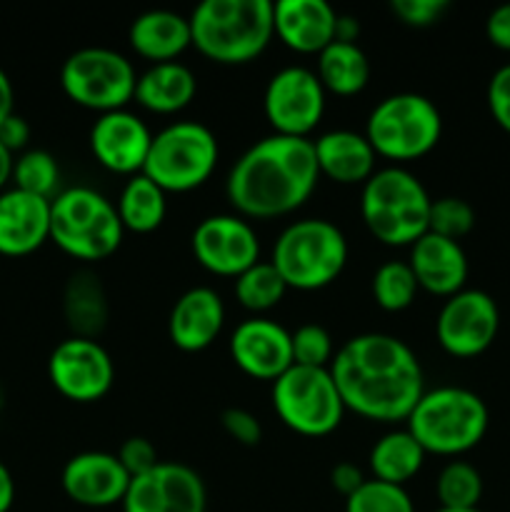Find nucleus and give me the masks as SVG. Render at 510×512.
Segmentation results:
<instances>
[{"mask_svg":"<svg viewBox=\"0 0 510 512\" xmlns=\"http://www.w3.org/2000/svg\"><path fill=\"white\" fill-rule=\"evenodd\" d=\"M425 455L428 453L423 445L410 435L408 428L390 430L370 448L368 463L373 470V480L405 488V483H410L423 470Z\"/></svg>","mask_w":510,"mask_h":512,"instance_id":"nucleus-28","label":"nucleus"},{"mask_svg":"<svg viewBox=\"0 0 510 512\" xmlns=\"http://www.w3.org/2000/svg\"><path fill=\"white\" fill-rule=\"evenodd\" d=\"M153 133L130 110H113L98 115L90 128V150L105 170L118 175L143 173Z\"/></svg>","mask_w":510,"mask_h":512,"instance_id":"nucleus-17","label":"nucleus"},{"mask_svg":"<svg viewBox=\"0 0 510 512\" xmlns=\"http://www.w3.org/2000/svg\"><path fill=\"white\" fill-rule=\"evenodd\" d=\"M235 300L243 305L250 313H265V310L275 308L280 300L288 293V285L280 278V273L275 270V265L258 260L255 265H250L245 273H240L235 278Z\"/></svg>","mask_w":510,"mask_h":512,"instance_id":"nucleus-31","label":"nucleus"},{"mask_svg":"<svg viewBox=\"0 0 510 512\" xmlns=\"http://www.w3.org/2000/svg\"><path fill=\"white\" fill-rule=\"evenodd\" d=\"M290 343H293V365H305V368H330V363H333V338H330V333L323 325H300L295 333H290Z\"/></svg>","mask_w":510,"mask_h":512,"instance_id":"nucleus-37","label":"nucleus"},{"mask_svg":"<svg viewBox=\"0 0 510 512\" xmlns=\"http://www.w3.org/2000/svg\"><path fill=\"white\" fill-rule=\"evenodd\" d=\"M270 263L288 290L328 288L348 263V240L325 218L295 220L275 240Z\"/></svg>","mask_w":510,"mask_h":512,"instance_id":"nucleus-7","label":"nucleus"},{"mask_svg":"<svg viewBox=\"0 0 510 512\" xmlns=\"http://www.w3.org/2000/svg\"><path fill=\"white\" fill-rule=\"evenodd\" d=\"M318 170L340 185H363L375 173V150L365 133L355 130H330L313 140Z\"/></svg>","mask_w":510,"mask_h":512,"instance_id":"nucleus-24","label":"nucleus"},{"mask_svg":"<svg viewBox=\"0 0 510 512\" xmlns=\"http://www.w3.org/2000/svg\"><path fill=\"white\" fill-rule=\"evenodd\" d=\"M318 180L313 140L273 133L235 160L225 195L240 218H283L313 195Z\"/></svg>","mask_w":510,"mask_h":512,"instance_id":"nucleus-2","label":"nucleus"},{"mask_svg":"<svg viewBox=\"0 0 510 512\" xmlns=\"http://www.w3.org/2000/svg\"><path fill=\"white\" fill-rule=\"evenodd\" d=\"M195 93H198L195 73L188 65L173 60V63L150 65L143 75H138L133 100L150 113L173 115L188 108Z\"/></svg>","mask_w":510,"mask_h":512,"instance_id":"nucleus-26","label":"nucleus"},{"mask_svg":"<svg viewBox=\"0 0 510 512\" xmlns=\"http://www.w3.org/2000/svg\"><path fill=\"white\" fill-rule=\"evenodd\" d=\"M488 108L495 123L510 133V63L500 65L488 83Z\"/></svg>","mask_w":510,"mask_h":512,"instance_id":"nucleus-41","label":"nucleus"},{"mask_svg":"<svg viewBox=\"0 0 510 512\" xmlns=\"http://www.w3.org/2000/svg\"><path fill=\"white\" fill-rule=\"evenodd\" d=\"M273 408L280 423L305 438L330 435L345 415V403L328 368L290 365L273 380Z\"/></svg>","mask_w":510,"mask_h":512,"instance_id":"nucleus-10","label":"nucleus"},{"mask_svg":"<svg viewBox=\"0 0 510 512\" xmlns=\"http://www.w3.org/2000/svg\"><path fill=\"white\" fill-rule=\"evenodd\" d=\"M435 495L445 510H478L483 498V478L465 460H450L435 480Z\"/></svg>","mask_w":510,"mask_h":512,"instance_id":"nucleus-32","label":"nucleus"},{"mask_svg":"<svg viewBox=\"0 0 510 512\" xmlns=\"http://www.w3.org/2000/svg\"><path fill=\"white\" fill-rule=\"evenodd\" d=\"M193 255L208 273L238 278L260 260V240L240 215H208L193 230Z\"/></svg>","mask_w":510,"mask_h":512,"instance_id":"nucleus-15","label":"nucleus"},{"mask_svg":"<svg viewBox=\"0 0 510 512\" xmlns=\"http://www.w3.org/2000/svg\"><path fill=\"white\" fill-rule=\"evenodd\" d=\"M410 270L423 290L440 298L460 293L468 280V255L458 240L425 233L410 245Z\"/></svg>","mask_w":510,"mask_h":512,"instance_id":"nucleus-22","label":"nucleus"},{"mask_svg":"<svg viewBox=\"0 0 510 512\" xmlns=\"http://www.w3.org/2000/svg\"><path fill=\"white\" fill-rule=\"evenodd\" d=\"M443 135V118L430 98L420 93H395L380 100L368 115L365 138L375 155L408 163L428 155Z\"/></svg>","mask_w":510,"mask_h":512,"instance_id":"nucleus-8","label":"nucleus"},{"mask_svg":"<svg viewBox=\"0 0 510 512\" xmlns=\"http://www.w3.org/2000/svg\"><path fill=\"white\" fill-rule=\"evenodd\" d=\"M395 18L410 28H430L443 18L448 0H393L390 3Z\"/></svg>","mask_w":510,"mask_h":512,"instance_id":"nucleus-38","label":"nucleus"},{"mask_svg":"<svg viewBox=\"0 0 510 512\" xmlns=\"http://www.w3.org/2000/svg\"><path fill=\"white\" fill-rule=\"evenodd\" d=\"M225 325L223 298L213 288H190L175 300L168 318V335L183 353L210 348Z\"/></svg>","mask_w":510,"mask_h":512,"instance_id":"nucleus-21","label":"nucleus"},{"mask_svg":"<svg viewBox=\"0 0 510 512\" xmlns=\"http://www.w3.org/2000/svg\"><path fill=\"white\" fill-rule=\"evenodd\" d=\"M345 512H415L408 490L400 485L365 480L350 498H345Z\"/></svg>","mask_w":510,"mask_h":512,"instance_id":"nucleus-35","label":"nucleus"},{"mask_svg":"<svg viewBox=\"0 0 510 512\" xmlns=\"http://www.w3.org/2000/svg\"><path fill=\"white\" fill-rule=\"evenodd\" d=\"M500 328L495 300L485 290L463 288L450 295L435 320L440 348L453 358H475L493 345Z\"/></svg>","mask_w":510,"mask_h":512,"instance_id":"nucleus-14","label":"nucleus"},{"mask_svg":"<svg viewBox=\"0 0 510 512\" xmlns=\"http://www.w3.org/2000/svg\"><path fill=\"white\" fill-rule=\"evenodd\" d=\"M48 378L63 398L73 403H98L113 388L115 365L98 340L73 335L50 353Z\"/></svg>","mask_w":510,"mask_h":512,"instance_id":"nucleus-13","label":"nucleus"},{"mask_svg":"<svg viewBox=\"0 0 510 512\" xmlns=\"http://www.w3.org/2000/svg\"><path fill=\"white\" fill-rule=\"evenodd\" d=\"M475 228V210L468 200L445 195L430 203L428 233L440 235L448 240H460Z\"/></svg>","mask_w":510,"mask_h":512,"instance_id":"nucleus-36","label":"nucleus"},{"mask_svg":"<svg viewBox=\"0 0 510 512\" xmlns=\"http://www.w3.org/2000/svg\"><path fill=\"white\" fill-rule=\"evenodd\" d=\"M118 460L130 478H140V475L150 473V470L160 463L155 445L150 443L148 438H140V435L128 438L123 445H120Z\"/></svg>","mask_w":510,"mask_h":512,"instance_id":"nucleus-39","label":"nucleus"},{"mask_svg":"<svg viewBox=\"0 0 510 512\" xmlns=\"http://www.w3.org/2000/svg\"><path fill=\"white\" fill-rule=\"evenodd\" d=\"M220 425H223V430L235 440V443L245 445V448H255V445L263 440V425H260V420L245 408L223 410Z\"/></svg>","mask_w":510,"mask_h":512,"instance_id":"nucleus-40","label":"nucleus"},{"mask_svg":"<svg viewBox=\"0 0 510 512\" xmlns=\"http://www.w3.org/2000/svg\"><path fill=\"white\" fill-rule=\"evenodd\" d=\"M15 113V93H13V83H10L8 73L0 68V123L5 118Z\"/></svg>","mask_w":510,"mask_h":512,"instance_id":"nucleus-45","label":"nucleus"},{"mask_svg":"<svg viewBox=\"0 0 510 512\" xmlns=\"http://www.w3.org/2000/svg\"><path fill=\"white\" fill-rule=\"evenodd\" d=\"M365 480L368 478L363 475V470L355 463H348V460L333 465V470H330V485H333V490H338L343 498H350Z\"/></svg>","mask_w":510,"mask_h":512,"instance_id":"nucleus-43","label":"nucleus"},{"mask_svg":"<svg viewBox=\"0 0 510 512\" xmlns=\"http://www.w3.org/2000/svg\"><path fill=\"white\" fill-rule=\"evenodd\" d=\"M188 20L198 53L220 65L250 63L275 35L270 0H203Z\"/></svg>","mask_w":510,"mask_h":512,"instance_id":"nucleus-3","label":"nucleus"},{"mask_svg":"<svg viewBox=\"0 0 510 512\" xmlns=\"http://www.w3.org/2000/svg\"><path fill=\"white\" fill-rule=\"evenodd\" d=\"M488 423V405L478 393L443 385L425 390L405 420V428L423 445L425 453L455 458L480 445L488 433Z\"/></svg>","mask_w":510,"mask_h":512,"instance_id":"nucleus-5","label":"nucleus"},{"mask_svg":"<svg viewBox=\"0 0 510 512\" xmlns=\"http://www.w3.org/2000/svg\"><path fill=\"white\" fill-rule=\"evenodd\" d=\"M135 83L133 63L110 48H80L60 68L63 93L80 108L98 110L100 115L123 110L135 98Z\"/></svg>","mask_w":510,"mask_h":512,"instance_id":"nucleus-11","label":"nucleus"},{"mask_svg":"<svg viewBox=\"0 0 510 512\" xmlns=\"http://www.w3.org/2000/svg\"><path fill=\"white\" fill-rule=\"evenodd\" d=\"M123 512H208L203 478L183 463L160 460L150 473L130 480Z\"/></svg>","mask_w":510,"mask_h":512,"instance_id":"nucleus-16","label":"nucleus"},{"mask_svg":"<svg viewBox=\"0 0 510 512\" xmlns=\"http://www.w3.org/2000/svg\"><path fill=\"white\" fill-rule=\"evenodd\" d=\"M50 240V200L10 188L0 193V255L23 258Z\"/></svg>","mask_w":510,"mask_h":512,"instance_id":"nucleus-20","label":"nucleus"},{"mask_svg":"<svg viewBox=\"0 0 510 512\" xmlns=\"http://www.w3.org/2000/svg\"><path fill=\"white\" fill-rule=\"evenodd\" d=\"M115 210H118V218L125 230L145 235L163 225L165 213H168V200H165L163 188H158L148 175L138 173L123 185Z\"/></svg>","mask_w":510,"mask_h":512,"instance_id":"nucleus-30","label":"nucleus"},{"mask_svg":"<svg viewBox=\"0 0 510 512\" xmlns=\"http://www.w3.org/2000/svg\"><path fill=\"white\" fill-rule=\"evenodd\" d=\"M13 165H15L13 153L0 143V193H3V188L8 185V180H13Z\"/></svg>","mask_w":510,"mask_h":512,"instance_id":"nucleus-48","label":"nucleus"},{"mask_svg":"<svg viewBox=\"0 0 510 512\" xmlns=\"http://www.w3.org/2000/svg\"><path fill=\"white\" fill-rule=\"evenodd\" d=\"M338 13L325 0H278L273 3L275 35L295 53H320L335 40Z\"/></svg>","mask_w":510,"mask_h":512,"instance_id":"nucleus-23","label":"nucleus"},{"mask_svg":"<svg viewBox=\"0 0 510 512\" xmlns=\"http://www.w3.org/2000/svg\"><path fill=\"white\" fill-rule=\"evenodd\" d=\"M218 138L198 120H178L153 135L143 175L165 193L200 188L218 165Z\"/></svg>","mask_w":510,"mask_h":512,"instance_id":"nucleus-9","label":"nucleus"},{"mask_svg":"<svg viewBox=\"0 0 510 512\" xmlns=\"http://www.w3.org/2000/svg\"><path fill=\"white\" fill-rule=\"evenodd\" d=\"M485 35L495 48L510 53V3L490 10L488 20H485Z\"/></svg>","mask_w":510,"mask_h":512,"instance_id":"nucleus-42","label":"nucleus"},{"mask_svg":"<svg viewBox=\"0 0 510 512\" xmlns=\"http://www.w3.org/2000/svg\"><path fill=\"white\" fill-rule=\"evenodd\" d=\"M15 500V480L10 470L0 463V512H10Z\"/></svg>","mask_w":510,"mask_h":512,"instance_id":"nucleus-47","label":"nucleus"},{"mask_svg":"<svg viewBox=\"0 0 510 512\" xmlns=\"http://www.w3.org/2000/svg\"><path fill=\"white\" fill-rule=\"evenodd\" d=\"M318 80L323 83L325 93L333 95H358L370 80V60L358 43H343L333 40L325 50L318 53Z\"/></svg>","mask_w":510,"mask_h":512,"instance_id":"nucleus-29","label":"nucleus"},{"mask_svg":"<svg viewBox=\"0 0 510 512\" xmlns=\"http://www.w3.org/2000/svg\"><path fill=\"white\" fill-rule=\"evenodd\" d=\"M28 140H30V125L28 120L20 118L18 113H13L10 118H5L3 123H0V143H3L13 155L20 153V150H25Z\"/></svg>","mask_w":510,"mask_h":512,"instance_id":"nucleus-44","label":"nucleus"},{"mask_svg":"<svg viewBox=\"0 0 510 512\" xmlns=\"http://www.w3.org/2000/svg\"><path fill=\"white\" fill-rule=\"evenodd\" d=\"M430 203L433 198L410 170L388 165L363 183L360 215L375 240L405 248L428 233Z\"/></svg>","mask_w":510,"mask_h":512,"instance_id":"nucleus-4","label":"nucleus"},{"mask_svg":"<svg viewBox=\"0 0 510 512\" xmlns=\"http://www.w3.org/2000/svg\"><path fill=\"white\" fill-rule=\"evenodd\" d=\"M230 355L245 375L278 380L293 365L290 333L268 318L243 320L230 335Z\"/></svg>","mask_w":510,"mask_h":512,"instance_id":"nucleus-19","label":"nucleus"},{"mask_svg":"<svg viewBox=\"0 0 510 512\" xmlns=\"http://www.w3.org/2000/svg\"><path fill=\"white\" fill-rule=\"evenodd\" d=\"M360 35V23L355 15H340L335 20V40H343V43H355Z\"/></svg>","mask_w":510,"mask_h":512,"instance_id":"nucleus-46","label":"nucleus"},{"mask_svg":"<svg viewBox=\"0 0 510 512\" xmlns=\"http://www.w3.org/2000/svg\"><path fill=\"white\" fill-rule=\"evenodd\" d=\"M130 48L150 63H173L193 45L190 20L175 10H148L130 23Z\"/></svg>","mask_w":510,"mask_h":512,"instance_id":"nucleus-25","label":"nucleus"},{"mask_svg":"<svg viewBox=\"0 0 510 512\" xmlns=\"http://www.w3.org/2000/svg\"><path fill=\"white\" fill-rule=\"evenodd\" d=\"M123 233L115 203L98 190L75 185L50 200V240L70 258L85 263L110 258L123 243Z\"/></svg>","mask_w":510,"mask_h":512,"instance_id":"nucleus-6","label":"nucleus"},{"mask_svg":"<svg viewBox=\"0 0 510 512\" xmlns=\"http://www.w3.org/2000/svg\"><path fill=\"white\" fill-rule=\"evenodd\" d=\"M345 410L378 423H403L423 398V368L408 343L388 333L345 340L330 363Z\"/></svg>","mask_w":510,"mask_h":512,"instance_id":"nucleus-1","label":"nucleus"},{"mask_svg":"<svg viewBox=\"0 0 510 512\" xmlns=\"http://www.w3.org/2000/svg\"><path fill=\"white\" fill-rule=\"evenodd\" d=\"M438 512H480V510H445V508H440Z\"/></svg>","mask_w":510,"mask_h":512,"instance_id":"nucleus-49","label":"nucleus"},{"mask_svg":"<svg viewBox=\"0 0 510 512\" xmlns=\"http://www.w3.org/2000/svg\"><path fill=\"white\" fill-rule=\"evenodd\" d=\"M13 188L38 198L53 200L60 193V168L58 160L48 150H23L13 165Z\"/></svg>","mask_w":510,"mask_h":512,"instance_id":"nucleus-33","label":"nucleus"},{"mask_svg":"<svg viewBox=\"0 0 510 512\" xmlns=\"http://www.w3.org/2000/svg\"><path fill=\"white\" fill-rule=\"evenodd\" d=\"M263 113L275 135L308 138L325 113V88L315 70L288 65L270 75L263 93Z\"/></svg>","mask_w":510,"mask_h":512,"instance_id":"nucleus-12","label":"nucleus"},{"mask_svg":"<svg viewBox=\"0 0 510 512\" xmlns=\"http://www.w3.org/2000/svg\"><path fill=\"white\" fill-rule=\"evenodd\" d=\"M130 480L133 478L125 473L118 455L100 453V450L73 455L60 473L63 493L75 505L95 510L123 505Z\"/></svg>","mask_w":510,"mask_h":512,"instance_id":"nucleus-18","label":"nucleus"},{"mask_svg":"<svg viewBox=\"0 0 510 512\" xmlns=\"http://www.w3.org/2000/svg\"><path fill=\"white\" fill-rule=\"evenodd\" d=\"M65 320L78 338L95 340L108 323V298L100 278L90 270H78L65 285Z\"/></svg>","mask_w":510,"mask_h":512,"instance_id":"nucleus-27","label":"nucleus"},{"mask_svg":"<svg viewBox=\"0 0 510 512\" xmlns=\"http://www.w3.org/2000/svg\"><path fill=\"white\" fill-rule=\"evenodd\" d=\"M370 288H373V298L380 308L388 313H400L413 305L420 285L405 260H388L373 273Z\"/></svg>","mask_w":510,"mask_h":512,"instance_id":"nucleus-34","label":"nucleus"}]
</instances>
